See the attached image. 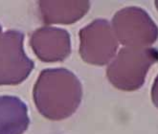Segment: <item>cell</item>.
I'll return each mask as SVG.
<instances>
[{
  "label": "cell",
  "instance_id": "cell-10",
  "mask_svg": "<svg viewBox=\"0 0 158 134\" xmlns=\"http://www.w3.org/2000/svg\"><path fill=\"white\" fill-rule=\"evenodd\" d=\"M155 6L157 8V11H158V1H155Z\"/></svg>",
  "mask_w": 158,
  "mask_h": 134
},
{
  "label": "cell",
  "instance_id": "cell-3",
  "mask_svg": "<svg viewBox=\"0 0 158 134\" xmlns=\"http://www.w3.org/2000/svg\"><path fill=\"white\" fill-rule=\"evenodd\" d=\"M111 25L118 42L125 47L148 48L158 38V27L148 14L138 7L117 12Z\"/></svg>",
  "mask_w": 158,
  "mask_h": 134
},
{
  "label": "cell",
  "instance_id": "cell-4",
  "mask_svg": "<svg viewBox=\"0 0 158 134\" xmlns=\"http://www.w3.org/2000/svg\"><path fill=\"white\" fill-rule=\"evenodd\" d=\"M23 42V33L3 31L0 25V85L19 84L33 71L35 64L26 56Z\"/></svg>",
  "mask_w": 158,
  "mask_h": 134
},
{
  "label": "cell",
  "instance_id": "cell-7",
  "mask_svg": "<svg viewBox=\"0 0 158 134\" xmlns=\"http://www.w3.org/2000/svg\"><path fill=\"white\" fill-rule=\"evenodd\" d=\"M41 18L46 24H71L80 20L90 8L88 1H39Z\"/></svg>",
  "mask_w": 158,
  "mask_h": 134
},
{
  "label": "cell",
  "instance_id": "cell-1",
  "mask_svg": "<svg viewBox=\"0 0 158 134\" xmlns=\"http://www.w3.org/2000/svg\"><path fill=\"white\" fill-rule=\"evenodd\" d=\"M34 102L43 117L52 121L69 118L81 103L82 87L77 76L64 68L43 70L33 90Z\"/></svg>",
  "mask_w": 158,
  "mask_h": 134
},
{
  "label": "cell",
  "instance_id": "cell-9",
  "mask_svg": "<svg viewBox=\"0 0 158 134\" xmlns=\"http://www.w3.org/2000/svg\"><path fill=\"white\" fill-rule=\"evenodd\" d=\"M152 101L153 104L158 108V75L156 79L154 80V82L152 84Z\"/></svg>",
  "mask_w": 158,
  "mask_h": 134
},
{
  "label": "cell",
  "instance_id": "cell-8",
  "mask_svg": "<svg viewBox=\"0 0 158 134\" xmlns=\"http://www.w3.org/2000/svg\"><path fill=\"white\" fill-rule=\"evenodd\" d=\"M26 104L15 96H0V134H23L29 127Z\"/></svg>",
  "mask_w": 158,
  "mask_h": 134
},
{
  "label": "cell",
  "instance_id": "cell-6",
  "mask_svg": "<svg viewBox=\"0 0 158 134\" xmlns=\"http://www.w3.org/2000/svg\"><path fill=\"white\" fill-rule=\"evenodd\" d=\"M30 45L36 57L45 62L65 60L71 53V40L67 31L44 26L35 31L30 37Z\"/></svg>",
  "mask_w": 158,
  "mask_h": 134
},
{
  "label": "cell",
  "instance_id": "cell-2",
  "mask_svg": "<svg viewBox=\"0 0 158 134\" xmlns=\"http://www.w3.org/2000/svg\"><path fill=\"white\" fill-rule=\"evenodd\" d=\"M158 61L153 48L124 47L107 66L106 76L116 88L134 91L145 83L148 69Z\"/></svg>",
  "mask_w": 158,
  "mask_h": 134
},
{
  "label": "cell",
  "instance_id": "cell-5",
  "mask_svg": "<svg viewBox=\"0 0 158 134\" xmlns=\"http://www.w3.org/2000/svg\"><path fill=\"white\" fill-rule=\"evenodd\" d=\"M118 45L112 25L105 19L94 20L80 31V55L89 64H109L118 53Z\"/></svg>",
  "mask_w": 158,
  "mask_h": 134
}]
</instances>
